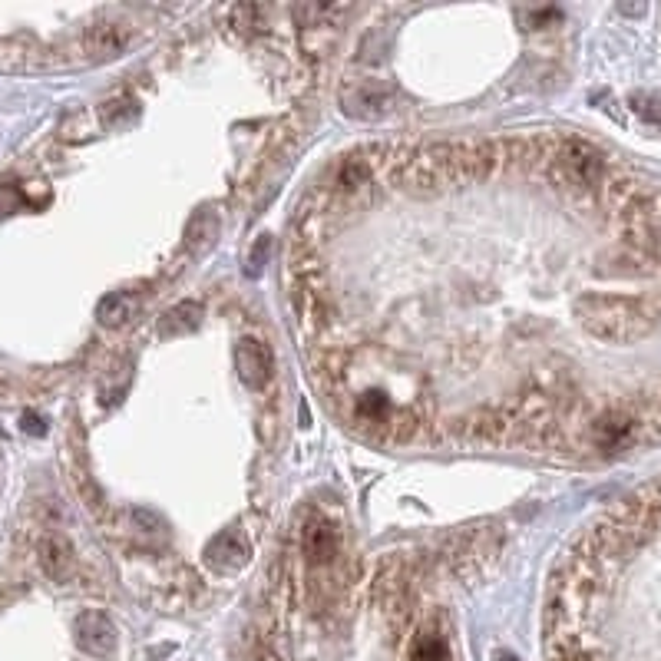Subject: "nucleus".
I'll return each mask as SVG.
<instances>
[{
	"label": "nucleus",
	"instance_id": "obj_12",
	"mask_svg": "<svg viewBox=\"0 0 661 661\" xmlns=\"http://www.w3.org/2000/svg\"><path fill=\"white\" fill-rule=\"evenodd\" d=\"M14 397V384L7 381V377H0V404H4V400H10Z\"/></svg>",
	"mask_w": 661,
	"mask_h": 661
},
{
	"label": "nucleus",
	"instance_id": "obj_2",
	"mask_svg": "<svg viewBox=\"0 0 661 661\" xmlns=\"http://www.w3.org/2000/svg\"><path fill=\"white\" fill-rule=\"evenodd\" d=\"M73 635H77V645L90 658L110 661L116 655V645H119L116 625L106 619L103 612H83V615H77V622H73Z\"/></svg>",
	"mask_w": 661,
	"mask_h": 661
},
{
	"label": "nucleus",
	"instance_id": "obj_5",
	"mask_svg": "<svg viewBox=\"0 0 661 661\" xmlns=\"http://www.w3.org/2000/svg\"><path fill=\"white\" fill-rule=\"evenodd\" d=\"M338 549H341L338 529L324 516H311L305 526V559L311 566H328V562L338 559Z\"/></svg>",
	"mask_w": 661,
	"mask_h": 661
},
{
	"label": "nucleus",
	"instance_id": "obj_11",
	"mask_svg": "<svg viewBox=\"0 0 661 661\" xmlns=\"http://www.w3.org/2000/svg\"><path fill=\"white\" fill-rule=\"evenodd\" d=\"M24 430H27V433H37V437H40V433L47 430V427H43V420H40V417L27 414V417H24Z\"/></svg>",
	"mask_w": 661,
	"mask_h": 661
},
{
	"label": "nucleus",
	"instance_id": "obj_6",
	"mask_svg": "<svg viewBox=\"0 0 661 661\" xmlns=\"http://www.w3.org/2000/svg\"><path fill=\"white\" fill-rule=\"evenodd\" d=\"M205 562H209L212 569H219V572L245 566V562H248L245 539L238 536V533H219L209 546H205Z\"/></svg>",
	"mask_w": 661,
	"mask_h": 661
},
{
	"label": "nucleus",
	"instance_id": "obj_7",
	"mask_svg": "<svg viewBox=\"0 0 661 661\" xmlns=\"http://www.w3.org/2000/svg\"><path fill=\"white\" fill-rule=\"evenodd\" d=\"M83 47L96 60H110V57H116V53L126 47V34L116 24L90 27V30H86V37H83Z\"/></svg>",
	"mask_w": 661,
	"mask_h": 661
},
{
	"label": "nucleus",
	"instance_id": "obj_8",
	"mask_svg": "<svg viewBox=\"0 0 661 661\" xmlns=\"http://www.w3.org/2000/svg\"><path fill=\"white\" fill-rule=\"evenodd\" d=\"M129 314H133V298L123 295V291H113V295H106L100 305H96V318L106 328H116V324H123Z\"/></svg>",
	"mask_w": 661,
	"mask_h": 661
},
{
	"label": "nucleus",
	"instance_id": "obj_9",
	"mask_svg": "<svg viewBox=\"0 0 661 661\" xmlns=\"http://www.w3.org/2000/svg\"><path fill=\"white\" fill-rule=\"evenodd\" d=\"M410 661H450L447 642L437 632H420L414 642V652H410Z\"/></svg>",
	"mask_w": 661,
	"mask_h": 661
},
{
	"label": "nucleus",
	"instance_id": "obj_4",
	"mask_svg": "<svg viewBox=\"0 0 661 661\" xmlns=\"http://www.w3.org/2000/svg\"><path fill=\"white\" fill-rule=\"evenodd\" d=\"M37 562L43 569V576H47L50 582H70L73 576V566H77V559H73V549L63 536H43L37 543Z\"/></svg>",
	"mask_w": 661,
	"mask_h": 661
},
{
	"label": "nucleus",
	"instance_id": "obj_10",
	"mask_svg": "<svg viewBox=\"0 0 661 661\" xmlns=\"http://www.w3.org/2000/svg\"><path fill=\"white\" fill-rule=\"evenodd\" d=\"M265 255H268V238H258V252H252V272H262Z\"/></svg>",
	"mask_w": 661,
	"mask_h": 661
},
{
	"label": "nucleus",
	"instance_id": "obj_3",
	"mask_svg": "<svg viewBox=\"0 0 661 661\" xmlns=\"http://www.w3.org/2000/svg\"><path fill=\"white\" fill-rule=\"evenodd\" d=\"M235 371L248 387H265L275 374V361H272L268 344L252 341V338L238 341L235 344Z\"/></svg>",
	"mask_w": 661,
	"mask_h": 661
},
{
	"label": "nucleus",
	"instance_id": "obj_1",
	"mask_svg": "<svg viewBox=\"0 0 661 661\" xmlns=\"http://www.w3.org/2000/svg\"><path fill=\"white\" fill-rule=\"evenodd\" d=\"M549 661H661V480L566 552L546 612Z\"/></svg>",
	"mask_w": 661,
	"mask_h": 661
}]
</instances>
